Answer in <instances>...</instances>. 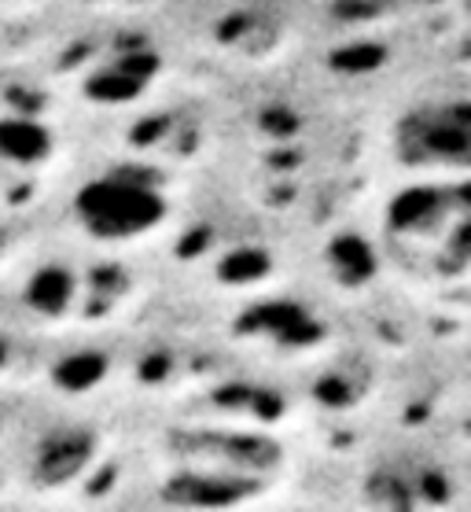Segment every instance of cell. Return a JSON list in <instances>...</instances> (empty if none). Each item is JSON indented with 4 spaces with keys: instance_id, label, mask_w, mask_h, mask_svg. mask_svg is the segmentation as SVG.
Listing matches in <instances>:
<instances>
[]
</instances>
